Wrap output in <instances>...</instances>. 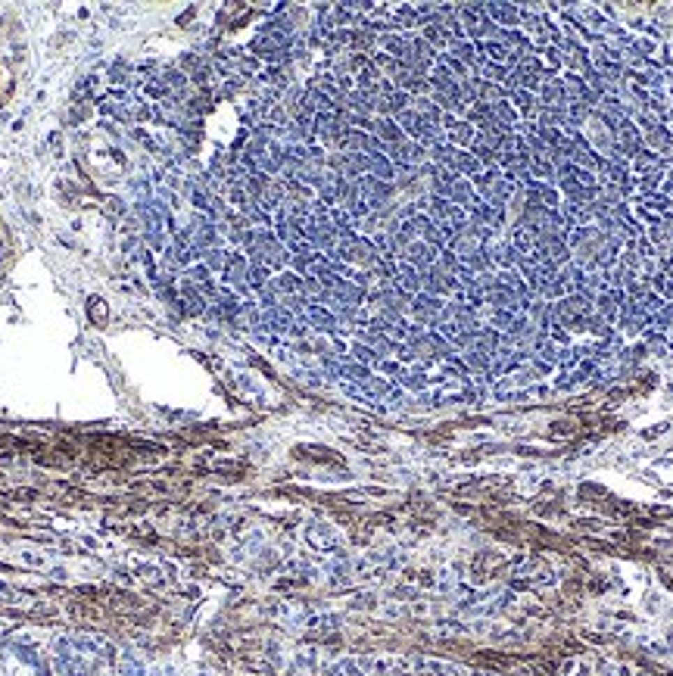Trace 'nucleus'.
Masks as SVG:
<instances>
[{"instance_id":"f257e3e1","label":"nucleus","mask_w":673,"mask_h":676,"mask_svg":"<svg viewBox=\"0 0 673 676\" xmlns=\"http://www.w3.org/2000/svg\"><path fill=\"white\" fill-rule=\"evenodd\" d=\"M0 676H38V673L16 658H0Z\"/></svg>"}]
</instances>
